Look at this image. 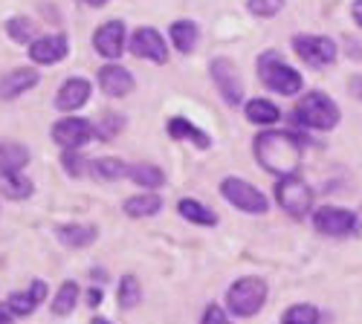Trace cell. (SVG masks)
Instances as JSON below:
<instances>
[{"mask_svg": "<svg viewBox=\"0 0 362 324\" xmlns=\"http://www.w3.org/2000/svg\"><path fill=\"white\" fill-rule=\"evenodd\" d=\"M351 15H354V20L362 26V0H354V6H351Z\"/></svg>", "mask_w": 362, "mask_h": 324, "instance_id": "cell-37", "label": "cell"}, {"mask_svg": "<svg viewBox=\"0 0 362 324\" xmlns=\"http://www.w3.org/2000/svg\"><path fill=\"white\" fill-rule=\"evenodd\" d=\"M281 6H284V0H250L247 4V9L255 18H273V15L281 12Z\"/></svg>", "mask_w": 362, "mask_h": 324, "instance_id": "cell-32", "label": "cell"}, {"mask_svg": "<svg viewBox=\"0 0 362 324\" xmlns=\"http://www.w3.org/2000/svg\"><path fill=\"white\" fill-rule=\"evenodd\" d=\"M348 87H351V93H354L356 99H362V76H354V78L348 81Z\"/></svg>", "mask_w": 362, "mask_h": 324, "instance_id": "cell-35", "label": "cell"}, {"mask_svg": "<svg viewBox=\"0 0 362 324\" xmlns=\"http://www.w3.org/2000/svg\"><path fill=\"white\" fill-rule=\"evenodd\" d=\"M96 229L93 226H84V223H67L58 229V241H62L67 249H84L96 241Z\"/></svg>", "mask_w": 362, "mask_h": 324, "instance_id": "cell-18", "label": "cell"}, {"mask_svg": "<svg viewBox=\"0 0 362 324\" xmlns=\"http://www.w3.org/2000/svg\"><path fill=\"white\" fill-rule=\"evenodd\" d=\"M76 301H78V287L73 281H67V284H62V289H58V296L52 301V313L55 316H67V313H73Z\"/></svg>", "mask_w": 362, "mask_h": 324, "instance_id": "cell-27", "label": "cell"}, {"mask_svg": "<svg viewBox=\"0 0 362 324\" xmlns=\"http://www.w3.org/2000/svg\"><path fill=\"white\" fill-rule=\"evenodd\" d=\"M93 47H96L99 55L113 58V61H116V58L122 55V49H125V23L122 20L102 23L96 29V35H93Z\"/></svg>", "mask_w": 362, "mask_h": 324, "instance_id": "cell-12", "label": "cell"}, {"mask_svg": "<svg viewBox=\"0 0 362 324\" xmlns=\"http://www.w3.org/2000/svg\"><path fill=\"white\" fill-rule=\"evenodd\" d=\"M87 304L90 307H99L102 304V292L99 289H87Z\"/></svg>", "mask_w": 362, "mask_h": 324, "instance_id": "cell-36", "label": "cell"}, {"mask_svg": "<svg viewBox=\"0 0 362 324\" xmlns=\"http://www.w3.org/2000/svg\"><path fill=\"white\" fill-rule=\"evenodd\" d=\"M0 191L12 200H26L33 194V180L21 171H0Z\"/></svg>", "mask_w": 362, "mask_h": 324, "instance_id": "cell-20", "label": "cell"}, {"mask_svg": "<svg viewBox=\"0 0 362 324\" xmlns=\"http://www.w3.org/2000/svg\"><path fill=\"white\" fill-rule=\"evenodd\" d=\"M276 200L290 217H305L313 205V191H310V186L301 183L296 174H290V176H281L279 180Z\"/></svg>", "mask_w": 362, "mask_h": 324, "instance_id": "cell-5", "label": "cell"}, {"mask_svg": "<svg viewBox=\"0 0 362 324\" xmlns=\"http://www.w3.org/2000/svg\"><path fill=\"white\" fill-rule=\"evenodd\" d=\"M168 136H171V139H186V142L197 145V148H203V151L209 148V145H212L209 133H203L200 128H194L189 119H183V116H177V119L168 122Z\"/></svg>", "mask_w": 362, "mask_h": 324, "instance_id": "cell-19", "label": "cell"}, {"mask_svg": "<svg viewBox=\"0 0 362 324\" xmlns=\"http://www.w3.org/2000/svg\"><path fill=\"white\" fill-rule=\"evenodd\" d=\"M139 296H142L139 281L134 275H122V281H119V304L125 310H131L134 304H139Z\"/></svg>", "mask_w": 362, "mask_h": 324, "instance_id": "cell-30", "label": "cell"}, {"mask_svg": "<svg viewBox=\"0 0 362 324\" xmlns=\"http://www.w3.org/2000/svg\"><path fill=\"white\" fill-rule=\"evenodd\" d=\"M90 93H93V90H90V81H84V78H70V81H64L62 87H58L55 107L62 110V113H73V110H78V107L87 104Z\"/></svg>", "mask_w": 362, "mask_h": 324, "instance_id": "cell-14", "label": "cell"}, {"mask_svg": "<svg viewBox=\"0 0 362 324\" xmlns=\"http://www.w3.org/2000/svg\"><path fill=\"white\" fill-rule=\"evenodd\" d=\"M67 49H70V44L64 35H44L29 44V58H33L35 64H58L67 55Z\"/></svg>", "mask_w": 362, "mask_h": 324, "instance_id": "cell-13", "label": "cell"}, {"mask_svg": "<svg viewBox=\"0 0 362 324\" xmlns=\"http://www.w3.org/2000/svg\"><path fill=\"white\" fill-rule=\"evenodd\" d=\"M81 162H87V160H81L76 151H67V154H64V168H67L73 176H78V174H84V171L90 168V165H81Z\"/></svg>", "mask_w": 362, "mask_h": 324, "instance_id": "cell-33", "label": "cell"}, {"mask_svg": "<svg viewBox=\"0 0 362 324\" xmlns=\"http://www.w3.org/2000/svg\"><path fill=\"white\" fill-rule=\"evenodd\" d=\"M128 176L136 186H145V188H160L165 183V174L157 165H151V162H139V165L128 168Z\"/></svg>", "mask_w": 362, "mask_h": 324, "instance_id": "cell-26", "label": "cell"}, {"mask_svg": "<svg viewBox=\"0 0 362 324\" xmlns=\"http://www.w3.org/2000/svg\"><path fill=\"white\" fill-rule=\"evenodd\" d=\"M90 324H110V321H107V318H93Z\"/></svg>", "mask_w": 362, "mask_h": 324, "instance_id": "cell-40", "label": "cell"}, {"mask_svg": "<svg viewBox=\"0 0 362 324\" xmlns=\"http://www.w3.org/2000/svg\"><path fill=\"white\" fill-rule=\"evenodd\" d=\"M203 324H229V321H226V316L218 304H209L206 313H203Z\"/></svg>", "mask_w": 362, "mask_h": 324, "instance_id": "cell-34", "label": "cell"}, {"mask_svg": "<svg viewBox=\"0 0 362 324\" xmlns=\"http://www.w3.org/2000/svg\"><path fill=\"white\" fill-rule=\"evenodd\" d=\"M313 226L322 234H330V238H342V234L356 229V215L348 209H339V205H325V209H316Z\"/></svg>", "mask_w": 362, "mask_h": 324, "instance_id": "cell-9", "label": "cell"}, {"mask_svg": "<svg viewBox=\"0 0 362 324\" xmlns=\"http://www.w3.org/2000/svg\"><path fill=\"white\" fill-rule=\"evenodd\" d=\"M41 81L38 70H29V67H21V70H12L6 76H0V99H15Z\"/></svg>", "mask_w": 362, "mask_h": 324, "instance_id": "cell-16", "label": "cell"}, {"mask_svg": "<svg viewBox=\"0 0 362 324\" xmlns=\"http://www.w3.org/2000/svg\"><path fill=\"white\" fill-rule=\"evenodd\" d=\"M197 23L194 20H174L171 23V41H174V47L180 49V52H192L194 49V44H197Z\"/></svg>", "mask_w": 362, "mask_h": 324, "instance_id": "cell-23", "label": "cell"}, {"mask_svg": "<svg viewBox=\"0 0 362 324\" xmlns=\"http://www.w3.org/2000/svg\"><path fill=\"white\" fill-rule=\"evenodd\" d=\"M281 324H319V310L313 304H293L281 316Z\"/></svg>", "mask_w": 362, "mask_h": 324, "instance_id": "cell-29", "label": "cell"}, {"mask_svg": "<svg viewBox=\"0 0 362 324\" xmlns=\"http://www.w3.org/2000/svg\"><path fill=\"white\" fill-rule=\"evenodd\" d=\"M93 171H96V176H102V180H122L128 174V165L116 157H102L93 162Z\"/></svg>", "mask_w": 362, "mask_h": 324, "instance_id": "cell-28", "label": "cell"}, {"mask_svg": "<svg viewBox=\"0 0 362 324\" xmlns=\"http://www.w3.org/2000/svg\"><path fill=\"white\" fill-rule=\"evenodd\" d=\"M6 29H9V38L18 41V44H33V41H35V38H33L35 23L26 20V18H12V20L6 23Z\"/></svg>", "mask_w": 362, "mask_h": 324, "instance_id": "cell-31", "label": "cell"}, {"mask_svg": "<svg viewBox=\"0 0 362 324\" xmlns=\"http://www.w3.org/2000/svg\"><path fill=\"white\" fill-rule=\"evenodd\" d=\"M131 52L136 58H148V61H154V64H165L168 61V47L163 41V35L157 32V29H151V26H142L131 35Z\"/></svg>", "mask_w": 362, "mask_h": 324, "instance_id": "cell-10", "label": "cell"}, {"mask_svg": "<svg viewBox=\"0 0 362 324\" xmlns=\"http://www.w3.org/2000/svg\"><path fill=\"white\" fill-rule=\"evenodd\" d=\"M247 119L255 125H276L281 119V110L267 99H252L247 102Z\"/></svg>", "mask_w": 362, "mask_h": 324, "instance_id": "cell-24", "label": "cell"}, {"mask_svg": "<svg viewBox=\"0 0 362 324\" xmlns=\"http://www.w3.org/2000/svg\"><path fill=\"white\" fill-rule=\"evenodd\" d=\"M180 215H183L189 223H197V226H215L218 223V215L209 209V205H203V203H197V200H192V197H186V200H180Z\"/></svg>", "mask_w": 362, "mask_h": 324, "instance_id": "cell-22", "label": "cell"}, {"mask_svg": "<svg viewBox=\"0 0 362 324\" xmlns=\"http://www.w3.org/2000/svg\"><path fill=\"white\" fill-rule=\"evenodd\" d=\"M258 76L264 81L267 90H273V93H281V96H296L301 90V76L298 70H293L281 55L276 52H267L261 55V61H258Z\"/></svg>", "mask_w": 362, "mask_h": 324, "instance_id": "cell-3", "label": "cell"}, {"mask_svg": "<svg viewBox=\"0 0 362 324\" xmlns=\"http://www.w3.org/2000/svg\"><path fill=\"white\" fill-rule=\"evenodd\" d=\"M212 78L218 84L221 96L229 104H240V99H244V84H240L238 70H235V64L229 61V58H215L212 61Z\"/></svg>", "mask_w": 362, "mask_h": 324, "instance_id": "cell-11", "label": "cell"}, {"mask_svg": "<svg viewBox=\"0 0 362 324\" xmlns=\"http://www.w3.org/2000/svg\"><path fill=\"white\" fill-rule=\"evenodd\" d=\"M267 301V281L264 278H240L229 287L226 292V304L235 316L250 318L255 316Z\"/></svg>", "mask_w": 362, "mask_h": 324, "instance_id": "cell-4", "label": "cell"}, {"mask_svg": "<svg viewBox=\"0 0 362 324\" xmlns=\"http://www.w3.org/2000/svg\"><path fill=\"white\" fill-rule=\"evenodd\" d=\"M134 76L125 70V67H119V64H105L99 70V87L107 93V96H116V99H122L134 90Z\"/></svg>", "mask_w": 362, "mask_h": 324, "instance_id": "cell-15", "label": "cell"}, {"mask_svg": "<svg viewBox=\"0 0 362 324\" xmlns=\"http://www.w3.org/2000/svg\"><path fill=\"white\" fill-rule=\"evenodd\" d=\"M0 324H12V318H9L6 313H0Z\"/></svg>", "mask_w": 362, "mask_h": 324, "instance_id": "cell-39", "label": "cell"}, {"mask_svg": "<svg viewBox=\"0 0 362 324\" xmlns=\"http://www.w3.org/2000/svg\"><path fill=\"white\" fill-rule=\"evenodd\" d=\"M84 4H87V6H96V9H99V6H105V4H107V0H84Z\"/></svg>", "mask_w": 362, "mask_h": 324, "instance_id": "cell-38", "label": "cell"}, {"mask_svg": "<svg viewBox=\"0 0 362 324\" xmlns=\"http://www.w3.org/2000/svg\"><path fill=\"white\" fill-rule=\"evenodd\" d=\"M52 139L67 151H78L81 145L96 139V128L90 122H84V119H76V116H67V119L52 125Z\"/></svg>", "mask_w": 362, "mask_h": 324, "instance_id": "cell-8", "label": "cell"}, {"mask_svg": "<svg viewBox=\"0 0 362 324\" xmlns=\"http://www.w3.org/2000/svg\"><path fill=\"white\" fill-rule=\"evenodd\" d=\"M293 49H296V55L301 58V61L316 67V70L334 64L337 52H339L337 44L330 38H325V35H296L293 38Z\"/></svg>", "mask_w": 362, "mask_h": 324, "instance_id": "cell-7", "label": "cell"}, {"mask_svg": "<svg viewBox=\"0 0 362 324\" xmlns=\"http://www.w3.org/2000/svg\"><path fill=\"white\" fill-rule=\"evenodd\" d=\"M29 162V151L18 142H0V171H21Z\"/></svg>", "mask_w": 362, "mask_h": 324, "instance_id": "cell-25", "label": "cell"}, {"mask_svg": "<svg viewBox=\"0 0 362 324\" xmlns=\"http://www.w3.org/2000/svg\"><path fill=\"white\" fill-rule=\"evenodd\" d=\"M293 116H296L298 125L313 128V131H334L339 125V107H337V102L330 96H325V93H319V90L301 96L296 110H293Z\"/></svg>", "mask_w": 362, "mask_h": 324, "instance_id": "cell-2", "label": "cell"}, {"mask_svg": "<svg viewBox=\"0 0 362 324\" xmlns=\"http://www.w3.org/2000/svg\"><path fill=\"white\" fill-rule=\"evenodd\" d=\"M305 145L290 131H264L255 136V160L264 171L276 176H290L301 165Z\"/></svg>", "mask_w": 362, "mask_h": 324, "instance_id": "cell-1", "label": "cell"}, {"mask_svg": "<svg viewBox=\"0 0 362 324\" xmlns=\"http://www.w3.org/2000/svg\"><path fill=\"white\" fill-rule=\"evenodd\" d=\"M122 209L128 217H154L163 209V197L160 194H136V197L125 200Z\"/></svg>", "mask_w": 362, "mask_h": 324, "instance_id": "cell-21", "label": "cell"}, {"mask_svg": "<svg viewBox=\"0 0 362 324\" xmlns=\"http://www.w3.org/2000/svg\"><path fill=\"white\" fill-rule=\"evenodd\" d=\"M221 194L223 200H229L235 209L247 212V215H264L267 212V197L250 186L247 180H240V176H226V180L221 183Z\"/></svg>", "mask_w": 362, "mask_h": 324, "instance_id": "cell-6", "label": "cell"}, {"mask_svg": "<svg viewBox=\"0 0 362 324\" xmlns=\"http://www.w3.org/2000/svg\"><path fill=\"white\" fill-rule=\"evenodd\" d=\"M44 299H47V284H44V281H35L33 287H29V292H12L9 301H6V307H9V313H15V316H29Z\"/></svg>", "mask_w": 362, "mask_h": 324, "instance_id": "cell-17", "label": "cell"}]
</instances>
